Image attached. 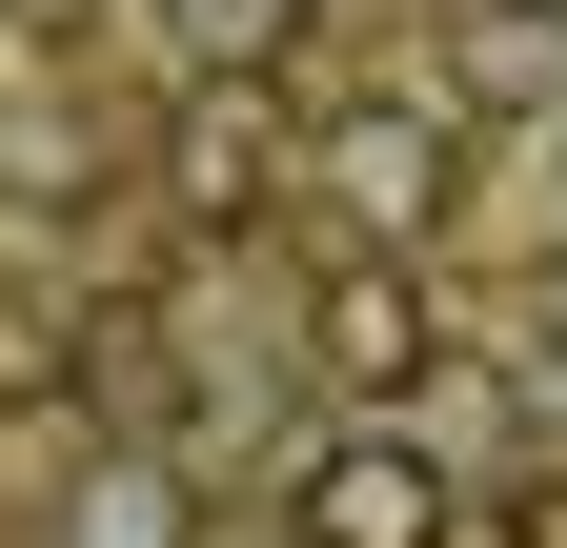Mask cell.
Returning <instances> with one entry per match:
<instances>
[{
  "label": "cell",
  "instance_id": "cell-8",
  "mask_svg": "<svg viewBox=\"0 0 567 548\" xmlns=\"http://www.w3.org/2000/svg\"><path fill=\"white\" fill-rule=\"evenodd\" d=\"M547 163H567V122H547Z\"/></svg>",
  "mask_w": 567,
  "mask_h": 548
},
{
  "label": "cell",
  "instance_id": "cell-6",
  "mask_svg": "<svg viewBox=\"0 0 567 548\" xmlns=\"http://www.w3.org/2000/svg\"><path fill=\"white\" fill-rule=\"evenodd\" d=\"M82 548H163V488H142V467H102V508H82Z\"/></svg>",
  "mask_w": 567,
  "mask_h": 548
},
{
  "label": "cell",
  "instance_id": "cell-3",
  "mask_svg": "<svg viewBox=\"0 0 567 548\" xmlns=\"http://www.w3.org/2000/svg\"><path fill=\"white\" fill-rule=\"evenodd\" d=\"M264 183H284V143H264V102H244V82H203V102H183V203H224V224H244Z\"/></svg>",
  "mask_w": 567,
  "mask_h": 548
},
{
  "label": "cell",
  "instance_id": "cell-4",
  "mask_svg": "<svg viewBox=\"0 0 567 548\" xmlns=\"http://www.w3.org/2000/svg\"><path fill=\"white\" fill-rule=\"evenodd\" d=\"M344 183H365L385 224H425V203H446V122H425V102H365V122H344Z\"/></svg>",
  "mask_w": 567,
  "mask_h": 548
},
{
  "label": "cell",
  "instance_id": "cell-5",
  "mask_svg": "<svg viewBox=\"0 0 567 548\" xmlns=\"http://www.w3.org/2000/svg\"><path fill=\"white\" fill-rule=\"evenodd\" d=\"M284 21H305V0H163V41L203 61V82H264V61H284Z\"/></svg>",
  "mask_w": 567,
  "mask_h": 548
},
{
  "label": "cell",
  "instance_id": "cell-2",
  "mask_svg": "<svg viewBox=\"0 0 567 548\" xmlns=\"http://www.w3.org/2000/svg\"><path fill=\"white\" fill-rule=\"evenodd\" d=\"M305 346H324V386H405L425 366V285H405V264H324Z\"/></svg>",
  "mask_w": 567,
  "mask_h": 548
},
{
  "label": "cell",
  "instance_id": "cell-7",
  "mask_svg": "<svg viewBox=\"0 0 567 548\" xmlns=\"http://www.w3.org/2000/svg\"><path fill=\"white\" fill-rule=\"evenodd\" d=\"M547 366H567V285H547Z\"/></svg>",
  "mask_w": 567,
  "mask_h": 548
},
{
  "label": "cell",
  "instance_id": "cell-1",
  "mask_svg": "<svg viewBox=\"0 0 567 548\" xmlns=\"http://www.w3.org/2000/svg\"><path fill=\"white\" fill-rule=\"evenodd\" d=\"M305 548H446V467L405 427H324L305 447Z\"/></svg>",
  "mask_w": 567,
  "mask_h": 548
}]
</instances>
